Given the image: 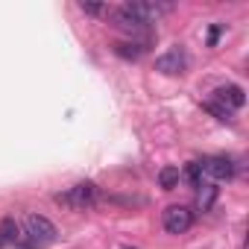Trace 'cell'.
<instances>
[{
	"label": "cell",
	"mask_w": 249,
	"mask_h": 249,
	"mask_svg": "<svg viewBox=\"0 0 249 249\" xmlns=\"http://www.w3.org/2000/svg\"><path fill=\"white\" fill-rule=\"evenodd\" d=\"M18 240L27 249H44V246H50L56 240V226L41 214H30L24 220V237H18Z\"/></svg>",
	"instance_id": "obj_1"
},
{
	"label": "cell",
	"mask_w": 249,
	"mask_h": 249,
	"mask_svg": "<svg viewBox=\"0 0 249 249\" xmlns=\"http://www.w3.org/2000/svg\"><path fill=\"white\" fill-rule=\"evenodd\" d=\"M56 202H62V205H68V208H73V211H85V208H91V205L97 202V185H94V182H79V185H73L71 191L59 194Z\"/></svg>",
	"instance_id": "obj_2"
},
{
	"label": "cell",
	"mask_w": 249,
	"mask_h": 249,
	"mask_svg": "<svg viewBox=\"0 0 249 249\" xmlns=\"http://www.w3.org/2000/svg\"><path fill=\"white\" fill-rule=\"evenodd\" d=\"M191 226H194L191 208H185V205H170V208L164 211V229H167V234H185Z\"/></svg>",
	"instance_id": "obj_3"
},
{
	"label": "cell",
	"mask_w": 249,
	"mask_h": 249,
	"mask_svg": "<svg viewBox=\"0 0 249 249\" xmlns=\"http://www.w3.org/2000/svg\"><path fill=\"white\" fill-rule=\"evenodd\" d=\"M185 68H188V56H185V50H182V47H170L164 56H159V59H156V71H159V73H164V76L185 73Z\"/></svg>",
	"instance_id": "obj_4"
},
{
	"label": "cell",
	"mask_w": 249,
	"mask_h": 249,
	"mask_svg": "<svg viewBox=\"0 0 249 249\" xmlns=\"http://www.w3.org/2000/svg\"><path fill=\"white\" fill-rule=\"evenodd\" d=\"M199 170H202V176H211L214 182H223V179H231L234 164L226 156H208V159L199 161Z\"/></svg>",
	"instance_id": "obj_5"
},
{
	"label": "cell",
	"mask_w": 249,
	"mask_h": 249,
	"mask_svg": "<svg viewBox=\"0 0 249 249\" xmlns=\"http://www.w3.org/2000/svg\"><path fill=\"white\" fill-rule=\"evenodd\" d=\"M108 15H111V21H114V27H117V30H123V33H129V36H138V33H147V30H150V24L138 21V18H135V15L129 12V6H120V9H111Z\"/></svg>",
	"instance_id": "obj_6"
},
{
	"label": "cell",
	"mask_w": 249,
	"mask_h": 249,
	"mask_svg": "<svg viewBox=\"0 0 249 249\" xmlns=\"http://www.w3.org/2000/svg\"><path fill=\"white\" fill-rule=\"evenodd\" d=\"M214 103H220L223 108L234 111V108H243L246 94H243V88H240V85H220V88L214 91Z\"/></svg>",
	"instance_id": "obj_7"
},
{
	"label": "cell",
	"mask_w": 249,
	"mask_h": 249,
	"mask_svg": "<svg viewBox=\"0 0 249 249\" xmlns=\"http://www.w3.org/2000/svg\"><path fill=\"white\" fill-rule=\"evenodd\" d=\"M18 234H21V229H18V223H15L12 217L0 220V246H9V243H15V240H18Z\"/></svg>",
	"instance_id": "obj_8"
},
{
	"label": "cell",
	"mask_w": 249,
	"mask_h": 249,
	"mask_svg": "<svg viewBox=\"0 0 249 249\" xmlns=\"http://www.w3.org/2000/svg\"><path fill=\"white\" fill-rule=\"evenodd\" d=\"M214 199H217V188H214V182H202V185H199V194H196V205H199V211H208V208L214 205Z\"/></svg>",
	"instance_id": "obj_9"
},
{
	"label": "cell",
	"mask_w": 249,
	"mask_h": 249,
	"mask_svg": "<svg viewBox=\"0 0 249 249\" xmlns=\"http://www.w3.org/2000/svg\"><path fill=\"white\" fill-rule=\"evenodd\" d=\"M179 182H182V173H179V167H161V170H159V185H161L164 191H173V188H179Z\"/></svg>",
	"instance_id": "obj_10"
},
{
	"label": "cell",
	"mask_w": 249,
	"mask_h": 249,
	"mask_svg": "<svg viewBox=\"0 0 249 249\" xmlns=\"http://www.w3.org/2000/svg\"><path fill=\"white\" fill-rule=\"evenodd\" d=\"M114 53H117L120 59H138V56L144 53V44H135V41H120V44H114Z\"/></svg>",
	"instance_id": "obj_11"
},
{
	"label": "cell",
	"mask_w": 249,
	"mask_h": 249,
	"mask_svg": "<svg viewBox=\"0 0 249 249\" xmlns=\"http://www.w3.org/2000/svg\"><path fill=\"white\" fill-rule=\"evenodd\" d=\"M205 108H208V111H211V114H214L217 120H223V123H231V111H229V108H223L220 103L208 100V103H205Z\"/></svg>",
	"instance_id": "obj_12"
},
{
	"label": "cell",
	"mask_w": 249,
	"mask_h": 249,
	"mask_svg": "<svg viewBox=\"0 0 249 249\" xmlns=\"http://www.w3.org/2000/svg\"><path fill=\"white\" fill-rule=\"evenodd\" d=\"M79 9L82 12H88V15H108V6H103V3H85V0H82V3H79Z\"/></svg>",
	"instance_id": "obj_13"
},
{
	"label": "cell",
	"mask_w": 249,
	"mask_h": 249,
	"mask_svg": "<svg viewBox=\"0 0 249 249\" xmlns=\"http://www.w3.org/2000/svg\"><path fill=\"white\" fill-rule=\"evenodd\" d=\"M188 179L194 182V188H199V185H202V170H199V161L188 164Z\"/></svg>",
	"instance_id": "obj_14"
},
{
	"label": "cell",
	"mask_w": 249,
	"mask_h": 249,
	"mask_svg": "<svg viewBox=\"0 0 249 249\" xmlns=\"http://www.w3.org/2000/svg\"><path fill=\"white\" fill-rule=\"evenodd\" d=\"M220 30H223V27H211V33H208V44H211V47L217 44V38H220Z\"/></svg>",
	"instance_id": "obj_15"
}]
</instances>
